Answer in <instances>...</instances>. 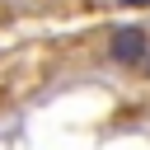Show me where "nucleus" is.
I'll return each instance as SVG.
<instances>
[{"instance_id": "f257e3e1", "label": "nucleus", "mask_w": 150, "mask_h": 150, "mask_svg": "<svg viewBox=\"0 0 150 150\" xmlns=\"http://www.w3.org/2000/svg\"><path fill=\"white\" fill-rule=\"evenodd\" d=\"M108 56L122 70H141L145 56H150V33L145 28H112L108 33Z\"/></svg>"}, {"instance_id": "f03ea898", "label": "nucleus", "mask_w": 150, "mask_h": 150, "mask_svg": "<svg viewBox=\"0 0 150 150\" xmlns=\"http://www.w3.org/2000/svg\"><path fill=\"white\" fill-rule=\"evenodd\" d=\"M112 5H136V9H145L150 0H112Z\"/></svg>"}, {"instance_id": "7ed1b4c3", "label": "nucleus", "mask_w": 150, "mask_h": 150, "mask_svg": "<svg viewBox=\"0 0 150 150\" xmlns=\"http://www.w3.org/2000/svg\"><path fill=\"white\" fill-rule=\"evenodd\" d=\"M141 75H145V80H150V56H145V66H141Z\"/></svg>"}]
</instances>
